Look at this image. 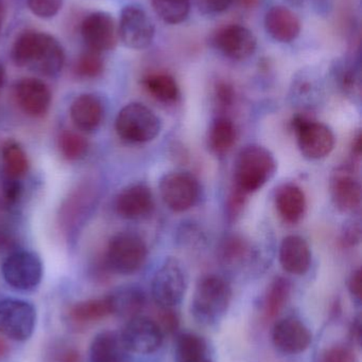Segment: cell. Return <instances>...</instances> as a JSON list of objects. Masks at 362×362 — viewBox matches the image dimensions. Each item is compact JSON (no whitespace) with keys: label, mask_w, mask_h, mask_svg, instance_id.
Here are the masks:
<instances>
[{"label":"cell","mask_w":362,"mask_h":362,"mask_svg":"<svg viewBox=\"0 0 362 362\" xmlns=\"http://www.w3.org/2000/svg\"><path fill=\"white\" fill-rule=\"evenodd\" d=\"M18 67L45 76H57L65 64V52L57 38L45 32L27 30L17 36L11 52Z\"/></svg>","instance_id":"cell-1"},{"label":"cell","mask_w":362,"mask_h":362,"mask_svg":"<svg viewBox=\"0 0 362 362\" xmlns=\"http://www.w3.org/2000/svg\"><path fill=\"white\" fill-rule=\"evenodd\" d=\"M233 291L222 276L208 274L196 285L191 300V315L203 327L218 325L229 310Z\"/></svg>","instance_id":"cell-2"},{"label":"cell","mask_w":362,"mask_h":362,"mask_svg":"<svg viewBox=\"0 0 362 362\" xmlns=\"http://www.w3.org/2000/svg\"><path fill=\"white\" fill-rule=\"evenodd\" d=\"M276 168V158L268 148L251 144L238 154L234 185L248 195L254 193L273 177Z\"/></svg>","instance_id":"cell-3"},{"label":"cell","mask_w":362,"mask_h":362,"mask_svg":"<svg viewBox=\"0 0 362 362\" xmlns=\"http://www.w3.org/2000/svg\"><path fill=\"white\" fill-rule=\"evenodd\" d=\"M148 248L137 234L120 232L111 238L104 255L108 272L129 276L135 274L146 263Z\"/></svg>","instance_id":"cell-4"},{"label":"cell","mask_w":362,"mask_h":362,"mask_svg":"<svg viewBox=\"0 0 362 362\" xmlns=\"http://www.w3.org/2000/svg\"><path fill=\"white\" fill-rule=\"evenodd\" d=\"M115 129L125 141L147 144L159 135L162 122L152 110L144 104L134 102L121 108L115 121Z\"/></svg>","instance_id":"cell-5"},{"label":"cell","mask_w":362,"mask_h":362,"mask_svg":"<svg viewBox=\"0 0 362 362\" xmlns=\"http://www.w3.org/2000/svg\"><path fill=\"white\" fill-rule=\"evenodd\" d=\"M188 288V274L183 264L174 257L166 259L151 282V295L159 308H176Z\"/></svg>","instance_id":"cell-6"},{"label":"cell","mask_w":362,"mask_h":362,"mask_svg":"<svg viewBox=\"0 0 362 362\" xmlns=\"http://www.w3.org/2000/svg\"><path fill=\"white\" fill-rule=\"evenodd\" d=\"M38 315L33 304L21 299L0 300V335L13 341H26L33 335Z\"/></svg>","instance_id":"cell-7"},{"label":"cell","mask_w":362,"mask_h":362,"mask_svg":"<svg viewBox=\"0 0 362 362\" xmlns=\"http://www.w3.org/2000/svg\"><path fill=\"white\" fill-rule=\"evenodd\" d=\"M293 127L298 137V146L302 155L310 160L327 158L335 148L336 139L331 127L324 123L297 116Z\"/></svg>","instance_id":"cell-8"},{"label":"cell","mask_w":362,"mask_h":362,"mask_svg":"<svg viewBox=\"0 0 362 362\" xmlns=\"http://www.w3.org/2000/svg\"><path fill=\"white\" fill-rule=\"evenodd\" d=\"M4 281L17 291L36 288L43 278V263L36 253L17 250L9 255L1 266Z\"/></svg>","instance_id":"cell-9"},{"label":"cell","mask_w":362,"mask_h":362,"mask_svg":"<svg viewBox=\"0 0 362 362\" xmlns=\"http://www.w3.org/2000/svg\"><path fill=\"white\" fill-rule=\"evenodd\" d=\"M127 321L119 334L130 354H153L163 346L165 334L157 320L140 315Z\"/></svg>","instance_id":"cell-10"},{"label":"cell","mask_w":362,"mask_h":362,"mask_svg":"<svg viewBox=\"0 0 362 362\" xmlns=\"http://www.w3.org/2000/svg\"><path fill=\"white\" fill-rule=\"evenodd\" d=\"M159 193L164 204L174 212H184L199 202L201 185L187 172H170L159 182Z\"/></svg>","instance_id":"cell-11"},{"label":"cell","mask_w":362,"mask_h":362,"mask_svg":"<svg viewBox=\"0 0 362 362\" xmlns=\"http://www.w3.org/2000/svg\"><path fill=\"white\" fill-rule=\"evenodd\" d=\"M118 35L128 48L142 50L154 40V25L142 6L129 4L121 11Z\"/></svg>","instance_id":"cell-12"},{"label":"cell","mask_w":362,"mask_h":362,"mask_svg":"<svg viewBox=\"0 0 362 362\" xmlns=\"http://www.w3.org/2000/svg\"><path fill=\"white\" fill-rule=\"evenodd\" d=\"M213 45L225 57L233 61H246L256 51L257 40L248 28L229 25L219 29L213 36Z\"/></svg>","instance_id":"cell-13"},{"label":"cell","mask_w":362,"mask_h":362,"mask_svg":"<svg viewBox=\"0 0 362 362\" xmlns=\"http://www.w3.org/2000/svg\"><path fill=\"white\" fill-rule=\"evenodd\" d=\"M272 341L274 346L283 354H301L312 344V332L301 319L287 317L281 319L274 325Z\"/></svg>","instance_id":"cell-14"},{"label":"cell","mask_w":362,"mask_h":362,"mask_svg":"<svg viewBox=\"0 0 362 362\" xmlns=\"http://www.w3.org/2000/svg\"><path fill=\"white\" fill-rule=\"evenodd\" d=\"M331 196L334 206L342 213H353L361 208V181L352 168L342 165L332 174Z\"/></svg>","instance_id":"cell-15"},{"label":"cell","mask_w":362,"mask_h":362,"mask_svg":"<svg viewBox=\"0 0 362 362\" xmlns=\"http://www.w3.org/2000/svg\"><path fill=\"white\" fill-rule=\"evenodd\" d=\"M81 35L89 50L99 53L112 50L117 42L114 18L106 12L91 13L81 23Z\"/></svg>","instance_id":"cell-16"},{"label":"cell","mask_w":362,"mask_h":362,"mask_svg":"<svg viewBox=\"0 0 362 362\" xmlns=\"http://www.w3.org/2000/svg\"><path fill=\"white\" fill-rule=\"evenodd\" d=\"M14 97L19 108L33 118L44 117L52 100L48 85L36 78L19 80L14 86Z\"/></svg>","instance_id":"cell-17"},{"label":"cell","mask_w":362,"mask_h":362,"mask_svg":"<svg viewBox=\"0 0 362 362\" xmlns=\"http://www.w3.org/2000/svg\"><path fill=\"white\" fill-rule=\"evenodd\" d=\"M117 214L125 219L137 221L146 218L154 209V198L149 187L135 183L123 189L115 202Z\"/></svg>","instance_id":"cell-18"},{"label":"cell","mask_w":362,"mask_h":362,"mask_svg":"<svg viewBox=\"0 0 362 362\" xmlns=\"http://www.w3.org/2000/svg\"><path fill=\"white\" fill-rule=\"evenodd\" d=\"M265 28L267 33L274 40L282 44H289L299 37L301 21L290 8L276 6L266 13Z\"/></svg>","instance_id":"cell-19"},{"label":"cell","mask_w":362,"mask_h":362,"mask_svg":"<svg viewBox=\"0 0 362 362\" xmlns=\"http://www.w3.org/2000/svg\"><path fill=\"white\" fill-rule=\"evenodd\" d=\"M104 108L101 100L93 93L79 95L70 106V118L79 131L94 133L103 120Z\"/></svg>","instance_id":"cell-20"},{"label":"cell","mask_w":362,"mask_h":362,"mask_svg":"<svg viewBox=\"0 0 362 362\" xmlns=\"http://www.w3.org/2000/svg\"><path fill=\"white\" fill-rule=\"evenodd\" d=\"M280 263L283 269L295 276H302L312 265V250L305 238L288 235L280 246Z\"/></svg>","instance_id":"cell-21"},{"label":"cell","mask_w":362,"mask_h":362,"mask_svg":"<svg viewBox=\"0 0 362 362\" xmlns=\"http://www.w3.org/2000/svg\"><path fill=\"white\" fill-rule=\"evenodd\" d=\"M276 206L278 214L289 223H297L305 215L307 202L305 193L295 183H285L276 193Z\"/></svg>","instance_id":"cell-22"},{"label":"cell","mask_w":362,"mask_h":362,"mask_svg":"<svg viewBox=\"0 0 362 362\" xmlns=\"http://www.w3.org/2000/svg\"><path fill=\"white\" fill-rule=\"evenodd\" d=\"M129 354L120 334L114 331L97 334L89 346L91 362H129Z\"/></svg>","instance_id":"cell-23"},{"label":"cell","mask_w":362,"mask_h":362,"mask_svg":"<svg viewBox=\"0 0 362 362\" xmlns=\"http://www.w3.org/2000/svg\"><path fill=\"white\" fill-rule=\"evenodd\" d=\"M113 315L129 319L140 316L147 303L145 291L137 285H123L108 295Z\"/></svg>","instance_id":"cell-24"},{"label":"cell","mask_w":362,"mask_h":362,"mask_svg":"<svg viewBox=\"0 0 362 362\" xmlns=\"http://www.w3.org/2000/svg\"><path fill=\"white\" fill-rule=\"evenodd\" d=\"M174 355L176 362H216L208 340L191 332L178 335Z\"/></svg>","instance_id":"cell-25"},{"label":"cell","mask_w":362,"mask_h":362,"mask_svg":"<svg viewBox=\"0 0 362 362\" xmlns=\"http://www.w3.org/2000/svg\"><path fill=\"white\" fill-rule=\"evenodd\" d=\"M2 180L21 181L29 171V159L23 146L13 139L6 140L0 148Z\"/></svg>","instance_id":"cell-26"},{"label":"cell","mask_w":362,"mask_h":362,"mask_svg":"<svg viewBox=\"0 0 362 362\" xmlns=\"http://www.w3.org/2000/svg\"><path fill=\"white\" fill-rule=\"evenodd\" d=\"M111 315H113L112 305L108 296L78 302L69 310V318L80 325L97 322Z\"/></svg>","instance_id":"cell-27"},{"label":"cell","mask_w":362,"mask_h":362,"mask_svg":"<svg viewBox=\"0 0 362 362\" xmlns=\"http://www.w3.org/2000/svg\"><path fill=\"white\" fill-rule=\"evenodd\" d=\"M291 284L288 279L278 276L272 281L264 298L263 317L266 322L276 320L284 310L290 297Z\"/></svg>","instance_id":"cell-28"},{"label":"cell","mask_w":362,"mask_h":362,"mask_svg":"<svg viewBox=\"0 0 362 362\" xmlns=\"http://www.w3.org/2000/svg\"><path fill=\"white\" fill-rule=\"evenodd\" d=\"M142 85L154 99L163 103H174L180 98V88L176 78L165 72L147 74Z\"/></svg>","instance_id":"cell-29"},{"label":"cell","mask_w":362,"mask_h":362,"mask_svg":"<svg viewBox=\"0 0 362 362\" xmlns=\"http://www.w3.org/2000/svg\"><path fill=\"white\" fill-rule=\"evenodd\" d=\"M235 124L227 117H219L213 122L208 133V146L216 155H225L236 142Z\"/></svg>","instance_id":"cell-30"},{"label":"cell","mask_w":362,"mask_h":362,"mask_svg":"<svg viewBox=\"0 0 362 362\" xmlns=\"http://www.w3.org/2000/svg\"><path fill=\"white\" fill-rule=\"evenodd\" d=\"M157 16L169 25H178L188 17L191 0H151Z\"/></svg>","instance_id":"cell-31"},{"label":"cell","mask_w":362,"mask_h":362,"mask_svg":"<svg viewBox=\"0 0 362 362\" xmlns=\"http://www.w3.org/2000/svg\"><path fill=\"white\" fill-rule=\"evenodd\" d=\"M59 150L66 160H80L89 151V141L82 134L66 129L60 135Z\"/></svg>","instance_id":"cell-32"},{"label":"cell","mask_w":362,"mask_h":362,"mask_svg":"<svg viewBox=\"0 0 362 362\" xmlns=\"http://www.w3.org/2000/svg\"><path fill=\"white\" fill-rule=\"evenodd\" d=\"M103 70L104 62L101 53L89 49L79 57L74 67V74L78 78L86 80L98 78L101 76Z\"/></svg>","instance_id":"cell-33"},{"label":"cell","mask_w":362,"mask_h":362,"mask_svg":"<svg viewBox=\"0 0 362 362\" xmlns=\"http://www.w3.org/2000/svg\"><path fill=\"white\" fill-rule=\"evenodd\" d=\"M248 255V243L238 235L229 236L221 247V259L227 265L242 263Z\"/></svg>","instance_id":"cell-34"},{"label":"cell","mask_w":362,"mask_h":362,"mask_svg":"<svg viewBox=\"0 0 362 362\" xmlns=\"http://www.w3.org/2000/svg\"><path fill=\"white\" fill-rule=\"evenodd\" d=\"M64 0H27L28 8L40 18L55 16L63 6Z\"/></svg>","instance_id":"cell-35"},{"label":"cell","mask_w":362,"mask_h":362,"mask_svg":"<svg viewBox=\"0 0 362 362\" xmlns=\"http://www.w3.org/2000/svg\"><path fill=\"white\" fill-rule=\"evenodd\" d=\"M320 362H358V357L351 346L336 344L323 352Z\"/></svg>","instance_id":"cell-36"},{"label":"cell","mask_w":362,"mask_h":362,"mask_svg":"<svg viewBox=\"0 0 362 362\" xmlns=\"http://www.w3.org/2000/svg\"><path fill=\"white\" fill-rule=\"evenodd\" d=\"M180 315L176 308H161L157 322L166 335H174L180 329Z\"/></svg>","instance_id":"cell-37"},{"label":"cell","mask_w":362,"mask_h":362,"mask_svg":"<svg viewBox=\"0 0 362 362\" xmlns=\"http://www.w3.org/2000/svg\"><path fill=\"white\" fill-rule=\"evenodd\" d=\"M338 81L346 93H353L358 85L356 69L348 63H341L338 67Z\"/></svg>","instance_id":"cell-38"},{"label":"cell","mask_w":362,"mask_h":362,"mask_svg":"<svg viewBox=\"0 0 362 362\" xmlns=\"http://www.w3.org/2000/svg\"><path fill=\"white\" fill-rule=\"evenodd\" d=\"M247 196L248 194L234 185L227 202V215L230 218L235 219L236 217L239 216L246 206Z\"/></svg>","instance_id":"cell-39"},{"label":"cell","mask_w":362,"mask_h":362,"mask_svg":"<svg viewBox=\"0 0 362 362\" xmlns=\"http://www.w3.org/2000/svg\"><path fill=\"white\" fill-rule=\"evenodd\" d=\"M235 0H196L200 12L206 15L220 14L225 12Z\"/></svg>","instance_id":"cell-40"},{"label":"cell","mask_w":362,"mask_h":362,"mask_svg":"<svg viewBox=\"0 0 362 362\" xmlns=\"http://www.w3.org/2000/svg\"><path fill=\"white\" fill-rule=\"evenodd\" d=\"M215 97H216L217 103L220 107L227 108L233 104L234 99H235V90L230 83L220 81L215 87Z\"/></svg>","instance_id":"cell-41"},{"label":"cell","mask_w":362,"mask_h":362,"mask_svg":"<svg viewBox=\"0 0 362 362\" xmlns=\"http://www.w3.org/2000/svg\"><path fill=\"white\" fill-rule=\"evenodd\" d=\"M52 362H81L80 352L68 344L57 346L51 355Z\"/></svg>","instance_id":"cell-42"},{"label":"cell","mask_w":362,"mask_h":362,"mask_svg":"<svg viewBox=\"0 0 362 362\" xmlns=\"http://www.w3.org/2000/svg\"><path fill=\"white\" fill-rule=\"evenodd\" d=\"M361 223L357 221H351L342 232L341 242L344 246L354 247L361 243Z\"/></svg>","instance_id":"cell-43"},{"label":"cell","mask_w":362,"mask_h":362,"mask_svg":"<svg viewBox=\"0 0 362 362\" xmlns=\"http://www.w3.org/2000/svg\"><path fill=\"white\" fill-rule=\"evenodd\" d=\"M21 181L2 180V194L8 204H15L21 198Z\"/></svg>","instance_id":"cell-44"},{"label":"cell","mask_w":362,"mask_h":362,"mask_svg":"<svg viewBox=\"0 0 362 362\" xmlns=\"http://www.w3.org/2000/svg\"><path fill=\"white\" fill-rule=\"evenodd\" d=\"M349 291L353 299L361 303L362 299V274L361 268L355 270L349 279Z\"/></svg>","instance_id":"cell-45"},{"label":"cell","mask_w":362,"mask_h":362,"mask_svg":"<svg viewBox=\"0 0 362 362\" xmlns=\"http://www.w3.org/2000/svg\"><path fill=\"white\" fill-rule=\"evenodd\" d=\"M351 336L357 346H361V317L358 316L354 319L351 327Z\"/></svg>","instance_id":"cell-46"},{"label":"cell","mask_w":362,"mask_h":362,"mask_svg":"<svg viewBox=\"0 0 362 362\" xmlns=\"http://www.w3.org/2000/svg\"><path fill=\"white\" fill-rule=\"evenodd\" d=\"M362 150V136L361 133L355 137L354 141H353V153L355 156L361 157Z\"/></svg>","instance_id":"cell-47"},{"label":"cell","mask_w":362,"mask_h":362,"mask_svg":"<svg viewBox=\"0 0 362 362\" xmlns=\"http://www.w3.org/2000/svg\"><path fill=\"white\" fill-rule=\"evenodd\" d=\"M9 352V346L4 338L0 337V359L4 358Z\"/></svg>","instance_id":"cell-48"},{"label":"cell","mask_w":362,"mask_h":362,"mask_svg":"<svg viewBox=\"0 0 362 362\" xmlns=\"http://www.w3.org/2000/svg\"><path fill=\"white\" fill-rule=\"evenodd\" d=\"M238 4L244 8H253L259 4V0H237Z\"/></svg>","instance_id":"cell-49"},{"label":"cell","mask_w":362,"mask_h":362,"mask_svg":"<svg viewBox=\"0 0 362 362\" xmlns=\"http://www.w3.org/2000/svg\"><path fill=\"white\" fill-rule=\"evenodd\" d=\"M4 17H6V6L4 1L0 0V33H1L2 25H4Z\"/></svg>","instance_id":"cell-50"},{"label":"cell","mask_w":362,"mask_h":362,"mask_svg":"<svg viewBox=\"0 0 362 362\" xmlns=\"http://www.w3.org/2000/svg\"><path fill=\"white\" fill-rule=\"evenodd\" d=\"M4 78H6V70H4V65L0 64V90H1L2 85H4Z\"/></svg>","instance_id":"cell-51"}]
</instances>
